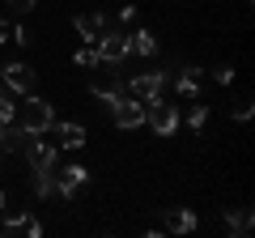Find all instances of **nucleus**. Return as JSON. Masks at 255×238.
Returning a JSON list of instances; mask_svg holds the SVG:
<instances>
[{"label": "nucleus", "mask_w": 255, "mask_h": 238, "mask_svg": "<svg viewBox=\"0 0 255 238\" xmlns=\"http://www.w3.org/2000/svg\"><path fill=\"white\" fill-rule=\"evenodd\" d=\"M13 123H17L21 132H51V123H55V111H51V102L47 98H38V94H21V102H17V111H13Z\"/></svg>", "instance_id": "nucleus-1"}, {"label": "nucleus", "mask_w": 255, "mask_h": 238, "mask_svg": "<svg viewBox=\"0 0 255 238\" xmlns=\"http://www.w3.org/2000/svg\"><path fill=\"white\" fill-rule=\"evenodd\" d=\"M145 123L157 136H170V132L179 128V107H174V102H162V94H157V98L145 102Z\"/></svg>", "instance_id": "nucleus-2"}, {"label": "nucleus", "mask_w": 255, "mask_h": 238, "mask_svg": "<svg viewBox=\"0 0 255 238\" xmlns=\"http://www.w3.org/2000/svg\"><path fill=\"white\" fill-rule=\"evenodd\" d=\"M94 47H98V64H119V60H128V34H119V30H102L98 38H94Z\"/></svg>", "instance_id": "nucleus-3"}, {"label": "nucleus", "mask_w": 255, "mask_h": 238, "mask_svg": "<svg viewBox=\"0 0 255 238\" xmlns=\"http://www.w3.org/2000/svg\"><path fill=\"white\" fill-rule=\"evenodd\" d=\"M26 157L34 170H55V157H60V149L51 145V140H38V132H26Z\"/></svg>", "instance_id": "nucleus-4"}, {"label": "nucleus", "mask_w": 255, "mask_h": 238, "mask_svg": "<svg viewBox=\"0 0 255 238\" xmlns=\"http://www.w3.org/2000/svg\"><path fill=\"white\" fill-rule=\"evenodd\" d=\"M111 115H115L119 128H140V123H145V102L128 94V98H119L115 107H111Z\"/></svg>", "instance_id": "nucleus-5"}, {"label": "nucleus", "mask_w": 255, "mask_h": 238, "mask_svg": "<svg viewBox=\"0 0 255 238\" xmlns=\"http://www.w3.org/2000/svg\"><path fill=\"white\" fill-rule=\"evenodd\" d=\"M85 183H90V170H85V166H64V170L55 174V192H60L64 200H73Z\"/></svg>", "instance_id": "nucleus-6"}, {"label": "nucleus", "mask_w": 255, "mask_h": 238, "mask_svg": "<svg viewBox=\"0 0 255 238\" xmlns=\"http://www.w3.org/2000/svg\"><path fill=\"white\" fill-rule=\"evenodd\" d=\"M166 77H170V73H140V77H132V81H128V94H132V98H140V102H149V98H157V94H162Z\"/></svg>", "instance_id": "nucleus-7"}, {"label": "nucleus", "mask_w": 255, "mask_h": 238, "mask_svg": "<svg viewBox=\"0 0 255 238\" xmlns=\"http://www.w3.org/2000/svg\"><path fill=\"white\" fill-rule=\"evenodd\" d=\"M34 81H38V73L30 64H9L4 68V90H13V94H30Z\"/></svg>", "instance_id": "nucleus-8"}, {"label": "nucleus", "mask_w": 255, "mask_h": 238, "mask_svg": "<svg viewBox=\"0 0 255 238\" xmlns=\"http://www.w3.org/2000/svg\"><path fill=\"white\" fill-rule=\"evenodd\" d=\"M73 26H77V34H81L85 43H94V38H98L102 30H107V17H102L98 9H94V13H77V17H73Z\"/></svg>", "instance_id": "nucleus-9"}, {"label": "nucleus", "mask_w": 255, "mask_h": 238, "mask_svg": "<svg viewBox=\"0 0 255 238\" xmlns=\"http://www.w3.org/2000/svg\"><path fill=\"white\" fill-rule=\"evenodd\" d=\"M51 128H55V149H81L85 145L81 123H51Z\"/></svg>", "instance_id": "nucleus-10"}, {"label": "nucleus", "mask_w": 255, "mask_h": 238, "mask_svg": "<svg viewBox=\"0 0 255 238\" xmlns=\"http://www.w3.org/2000/svg\"><path fill=\"white\" fill-rule=\"evenodd\" d=\"M196 226H200L196 209H170L166 213V230H170V234H191Z\"/></svg>", "instance_id": "nucleus-11"}, {"label": "nucleus", "mask_w": 255, "mask_h": 238, "mask_svg": "<svg viewBox=\"0 0 255 238\" xmlns=\"http://www.w3.org/2000/svg\"><path fill=\"white\" fill-rule=\"evenodd\" d=\"M94 98H98V102H102V107H115V102H119V98H128V85H124V81H119V77H111V81H107V85H94Z\"/></svg>", "instance_id": "nucleus-12"}, {"label": "nucleus", "mask_w": 255, "mask_h": 238, "mask_svg": "<svg viewBox=\"0 0 255 238\" xmlns=\"http://www.w3.org/2000/svg\"><path fill=\"white\" fill-rule=\"evenodd\" d=\"M226 230L230 234H251V209H247V204H238V209H226Z\"/></svg>", "instance_id": "nucleus-13"}, {"label": "nucleus", "mask_w": 255, "mask_h": 238, "mask_svg": "<svg viewBox=\"0 0 255 238\" xmlns=\"http://www.w3.org/2000/svg\"><path fill=\"white\" fill-rule=\"evenodd\" d=\"M128 51H132V55H153L157 51L153 30H136V34H128Z\"/></svg>", "instance_id": "nucleus-14"}, {"label": "nucleus", "mask_w": 255, "mask_h": 238, "mask_svg": "<svg viewBox=\"0 0 255 238\" xmlns=\"http://www.w3.org/2000/svg\"><path fill=\"white\" fill-rule=\"evenodd\" d=\"M21 145H26V132H21L17 123H4V128H0V149H4V153H17Z\"/></svg>", "instance_id": "nucleus-15"}, {"label": "nucleus", "mask_w": 255, "mask_h": 238, "mask_svg": "<svg viewBox=\"0 0 255 238\" xmlns=\"http://www.w3.org/2000/svg\"><path fill=\"white\" fill-rule=\"evenodd\" d=\"M34 196H38V200L60 196V192H55V170H34Z\"/></svg>", "instance_id": "nucleus-16"}, {"label": "nucleus", "mask_w": 255, "mask_h": 238, "mask_svg": "<svg viewBox=\"0 0 255 238\" xmlns=\"http://www.w3.org/2000/svg\"><path fill=\"white\" fill-rule=\"evenodd\" d=\"M174 85H179V94H183V98H196V94H200V73H196V68H183Z\"/></svg>", "instance_id": "nucleus-17"}, {"label": "nucleus", "mask_w": 255, "mask_h": 238, "mask_svg": "<svg viewBox=\"0 0 255 238\" xmlns=\"http://www.w3.org/2000/svg\"><path fill=\"white\" fill-rule=\"evenodd\" d=\"M204 123H209V107H200V102H196V107H187V128L200 132Z\"/></svg>", "instance_id": "nucleus-18"}, {"label": "nucleus", "mask_w": 255, "mask_h": 238, "mask_svg": "<svg viewBox=\"0 0 255 238\" xmlns=\"http://www.w3.org/2000/svg\"><path fill=\"white\" fill-rule=\"evenodd\" d=\"M73 64H77V68H90V64H98V47H94V43H85L81 51L73 55Z\"/></svg>", "instance_id": "nucleus-19"}, {"label": "nucleus", "mask_w": 255, "mask_h": 238, "mask_svg": "<svg viewBox=\"0 0 255 238\" xmlns=\"http://www.w3.org/2000/svg\"><path fill=\"white\" fill-rule=\"evenodd\" d=\"M213 81H217V85H230V81H234V68H230V64L213 68Z\"/></svg>", "instance_id": "nucleus-20"}, {"label": "nucleus", "mask_w": 255, "mask_h": 238, "mask_svg": "<svg viewBox=\"0 0 255 238\" xmlns=\"http://www.w3.org/2000/svg\"><path fill=\"white\" fill-rule=\"evenodd\" d=\"M251 115H255V107H251V102L243 98V102H238V107H234V119H243V123H247V119H251Z\"/></svg>", "instance_id": "nucleus-21"}, {"label": "nucleus", "mask_w": 255, "mask_h": 238, "mask_svg": "<svg viewBox=\"0 0 255 238\" xmlns=\"http://www.w3.org/2000/svg\"><path fill=\"white\" fill-rule=\"evenodd\" d=\"M34 4H38V0H9V9H13V13H30Z\"/></svg>", "instance_id": "nucleus-22"}, {"label": "nucleus", "mask_w": 255, "mask_h": 238, "mask_svg": "<svg viewBox=\"0 0 255 238\" xmlns=\"http://www.w3.org/2000/svg\"><path fill=\"white\" fill-rule=\"evenodd\" d=\"M9 30H13V26H9V21H4V17H0V47L9 43Z\"/></svg>", "instance_id": "nucleus-23"}, {"label": "nucleus", "mask_w": 255, "mask_h": 238, "mask_svg": "<svg viewBox=\"0 0 255 238\" xmlns=\"http://www.w3.org/2000/svg\"><path fill=\"white\" fill-rule=\"evenodd\" d=\"M0 213H4V196H0Z\"/></svg>", "instance_id": "nucleus-24"}, {"label": "nucleus", "mask_w": 255, "mask_h": 238, "mask_svg": "<svg viewBox=\"0 0 255 238\" xmlns=\"http://www.w3.org/2000/svg\"><path fill=\"white\" fill-rule=\"evenodd\" d=\"M0 128H4V123H0Z\"/></svg>", "instance_id": "nucleus-25"}]
</instances>
